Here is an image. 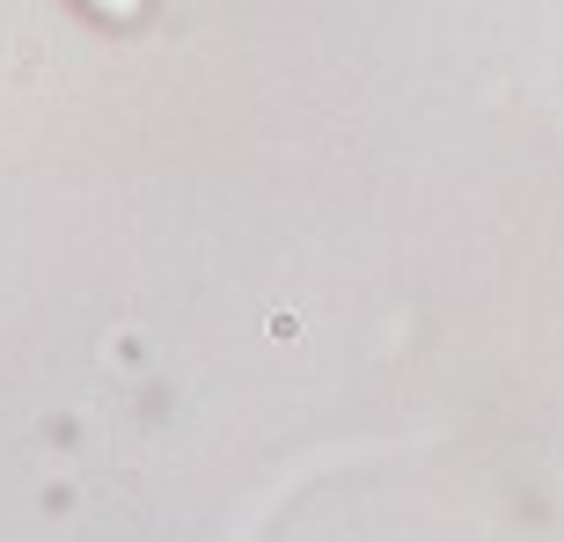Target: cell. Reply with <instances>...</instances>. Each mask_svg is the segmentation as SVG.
<instances>
[{
  "instance_id": "obj_1",
  "label": "cell",
  "mask_w": 564,
  "mask_h": 542,
  "mask_svg": "<svg viewBox=\"0 0 564 542\" xmlns=\"http://www.w3.org/2000/svg\"><path fill=\"white\" fill-rule=\"evenodd\" d=\"M96 22H140L147 15V0H82Z\"/></svg>"
}]
</instances>
